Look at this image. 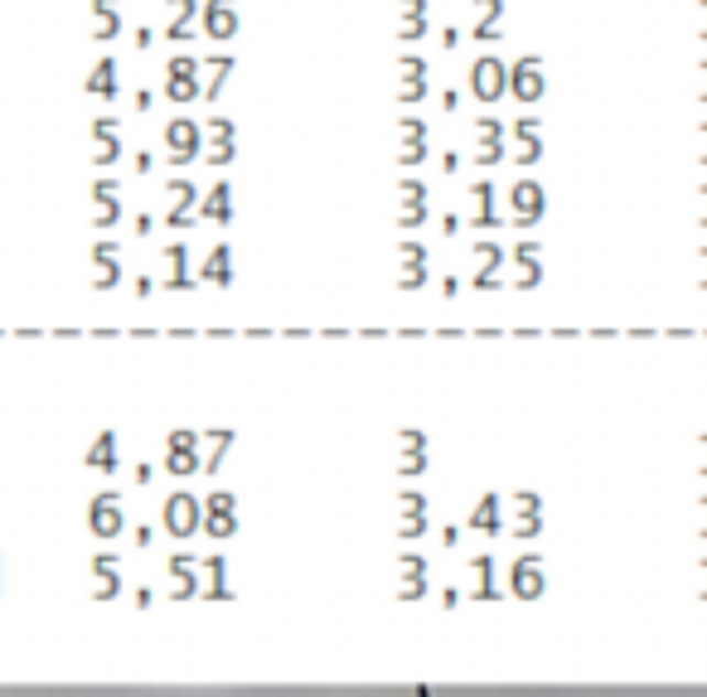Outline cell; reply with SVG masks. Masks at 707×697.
<instances>
[{"instance_id":"cell-9","label":"cell","mask_w":707,"mask_h":697,"mask_svg":"<svg viewBox=\"0 0 707 697\" xmlns=\"http://www.w3.org/2000/svg\"><path fill=\"white\" fill-rule=\"evenodd\" d=\"M233 155H238V121H233V117H214L209 127H204V151H199V161H209V165H233Z\"/></svg>"},{"instance_id":"cell-20","label":"cell","mask_w":707,"mask_h":697,"mask_svg":"<svg viewBox=\"0 0 707 697\" xmlns=\"http://www.w3.org/2000/svg\"><path fill=\"white\" fill-rule=\"evenodd\" d=\"M165 92H170V102H194L199 97V58H170Z\"/></svg>"},{"instance_id":"cell-40","label":"cell","mask_w":707,"mask_h":697,"mask_svg":"<svg viewBox=\"0 0 707 697\" xmlns=\"http://www.w3.org/2000/svg\"><path fill=\"white\" fill-rule=\"evenodd\" d=\"M693 228L707 232V179H698V185H693Z\"/></svg>"},{"instance_id":"cell-55","label":"cell","mask_w":707,"mask_h":697,"mask_svg":"<svg viewBox=\"0 0 707 697\" xmlns=\"http://www.w3.org/2000/svg\"><path fill=\"white\" fill-rule=\"evenodd\" d=\"M460 44V30H442V48H456Z\"/></svg>"},{"instance_id":"cell-42","label":"cell","mask_w":707,"mask_h":697,"mask_svg":"<svg viewBox=\"0 0 707 697\" xmlns=\"http://www.w3.org/2000/svg\"><path fill=\"white\" fill-rule=\"evenodd\" d=\"M688 30H693V40H698V44H707V0H693Z\"/></svg>"},{"instance_id":"cell-1","label":"cell","mask_w":707,"mask_h":697,"mask_svg":"<svg viewBox=\"0 0 707 697\" xmlns=\"http://www.w3.org/2000/svg\"><path fill=\"white\" fill-rule=\"evenodd\" d=\"M466 92L475 102H504L509 97V64L499 54H480L466 68Z\"/></svg>"},{"instance_id":"cell-7","label":"cell","mask_w":707,"mask_h":697,"mask_svg":"<svg viewBox=\"0 0 707 697\" xmlns=\"http://www.w3.org/2000/svg\"><path fill=\"white\" fill-rule=\"evenodd\" d=\"M504 591L514 596V601H539V596L547 591V567L539 553H523L509 562V577H504Z\"/></svg>"},{"instance_id":"cell-24","label":"cell","mask_w":707,"mask_h":697,"mask_svg":"<svg viewBox=\"0 0 707 697\" xmlns=\"http://www.w3.org/2000/svg\"><path fill=\"white\" fill-rule=\"evenodd\" d=\"M504 24V0H470V40L494 44Z\"/></svg>"},{"instance_id":"cell-10","label":"cell","mask_w":707,"mask_h":697,"mask_svg":"<svg viewBox=\"0 0 707 697\" xmlns=\"http://www.w3.org/2000/svg\"><path fill=\"white\" fill-rule=\"evenodd\" d=\"M470 161L475 165H499L504 161V121L499 117H480L470 127Z\"/></svg>"},{"instance_id":"cell-47","label":"cell","mask_w":707,"mask_h":697,"mask_svg":"<svg viewBox=\"0 0 707 697\" xmlns=\"http://www.w3.org/2000/svg\"><path fill=\"white\" fill-rule=\"evenodd\" d=\"M693 475H698V480H707V432L693 436Z\"/></svg>"},{"instance_id":"cell-5","label":"cell","mask_w":707,"mask_h":697,"mask_svg":"<svg viewBox=\"0 0 707 697\" xmlns=\"http://www.w3.org/2000/svg\"><path fill=\"white\" fill-rule=\"evenodd\" d=\"M504 509H509L504 533L514 537V543H533V537L543 533V499L533 494V489H519V494H509Z\"/></svg>"},{"instance_id":"cell-35","label":"cell","mask_w":707,"mask_h":697,"mask_svg":"<svg viewBox=\"0 0 707 697\" xmlns=\"http://www.w3.org/2000/svg\"><path fill=\"white\" fill-rule=\"evenodd\" d=\"M398 480H417V475H426V450H398Z\"/></svg>"},{"instance_id":"cell-6","label":"cell","mask_w":707,"mask_h":697,"mask_svg":"<svg viewBox=\"0 0 707 697\" xmlns=\"http://www.w3.org/2000/svg\"><path fill=\"white\" fill-rule=\"evenodd\" d=\"M504 199H509V224H514V228H539L543 224L547 189L539 185V179H514Z\"/></svg>"},{"instance_id":"cell-21","label":"cell","mask_w":707,"mask_h":697,"mask_svg":"<svg viewBox=\"0 0 707 697\" xmlns=\"http://www.w3.org/2000/svg\"><path fill=\"white\" fill-rule=\"evenodd\" d=\"M199 519H204V499H194V494H175L165 504V529L175 537H194L199 533Z\"/></svg>"},{"instance_id":"cell-51","label":"cell","mask_w":707,"mask_h":697,"mask_svg":"<svg viewBox=\"0 0 707 697\" xmlns=\"http://www.w3.org/2000/svg\"><path fill=\"white\" fill-rule=\"evenodd\" d=\"M442 606H446V610L460 606V586H446V591H442Z\"/></svg>"},{"instance_id":"cell-29","label":"cell","mask_w":707,"mask_h":697,"mask_svg":"<svg viewBox=\"0 0 707 697\" xmlns=\"http://www.w3.org/2000/svg\"><path fill=\"white\" fill-rule=\"evenodd\" d=\"M238 436L228 432V426H218V432H209V436H199V470H218L224 465V456H228V446H233Z\"/></svg>"},{"instance_id":"cell-39","label":"cell","mask_w":707,"mask_h":697,"mask_svg":"<svg viewBox=\"0 0 707 697\" xmlns=\"http://www.w3.org/2000/svg\"><path fill=\"white\" fill-rule=\"evenodd\" d=\"M426 97V78H398V107H412Z\"/></svg>"},{"instance_id":"cell-16","label":"cell","mask_w":707,"mask_h":697,"mask_svg":"<svg viewBox=\"0 0 707 697\" xmlns=\"http://www.w3.org/2000/svg\"><path fill=\"white\" fill-rule=\"evenodd\" d=\"M494 185H490V179H475V185L466 189V224L475 228V232H480V228H499V224H504V218H499L494 214Z\"/></svg>"},{"instance_id":"cell-52","label":"cell","mask_w":707,"mask_h":697,"mask_svg":"<svg viewBox=\"0 0 707 697\" xmlns=\"http://www.w3.org/2000/svg\"><path fill=\"white\" fill-rule=\"evenodd\" d=\"M456 170H460V155L446 151V155H442V175H456Z\"/></svg>"},{"instance_id":"cell-22","label":"cell","mask_w":707,"mask_h":697,"mask_svg":"<svg viewBox=\"0 0 707 697\" xmlns=\"http://www.w3.org/2000/svg\"><path fill=\"white\" fill-rule=\"evenodd\" d=\"M466 529L485 533V537H499V533H504V499H499V494H480L466 509Z\"/></svg>"},{"instance_id":"cell-44","label":"cell","mask_w":707,"mask_h":697,"mask_svg":"<svg viewBox=\"0 0 707 697\" xmlns=\"http://www.w3.org/2000/svg\"><path fill=\"white\" fill-rule=\"evenodd\" d=\"M693 102L707 107V54L693 64Z\"/></svg>"},{"instance_id":"cell-14","label":"cell","mask_w":707,"mask_h":697,"mask_svg":"<svg viewBox=\"0 0 707 697\" xmlns=\"http://www.w3.org/2000/svg\"><path fill=\"white\" fill-rule=\"evenodd\" d=\"M199 533H209V537H233V533H238V499H233V494H209V499H204Z\"/></svg>"},{"instance_id":"cell-50","label":"cell","mask_w":707,"mask_h":697,"mask_svg":"<svg viewBox=\"0 0 707 697\" xmlns=\"http://www.w3.org/2000/svg\"><path fill=\"white\" fill-rule=\"evenodd\" d=\"M398 15H426V0H398Z\"/></svg>"},{"instance_id":"cell-27","label":"cell","mask_w":707,"mask_h":697,"mask_svg":"<svg viewBox=\"0 0 707 697\" xmlns=\"http://www.w3.org/2000/svg\"><path fill=\"white\" fill-rule=\"evenodd\" d=\"M238 68V58L233 54H218L209 58V64H199V97H218L224 92V83H228V73Z\"/></svg>"},{"instance_id":"cell-33","label":"cell","mask_w":707,"mask_h":697,"mask_svg":"<svg viewBox=\"0 0 707 697\" xmlns=\"http://www.w3.org/2000/svg\"><path fill=\"white\" fill-rule=\"evenodd\" d=\"M161 266H165V286H189V272H185V248H170L165 257H161Z\"/></svg>"},{"instance_id":"cell-46","label":"cell","mask_w":707,"mask_h":697,"mask_svg":"<svg viewBox=\"0 0 707 697\" xmlns=\"http://www.w3.org/2000/svg\"><path fill=\"white\" fill-rule=\"evenodd\" d=\"M398 450H426V432H422V426H402V432H398Z\"/></svg>"},{"instance_id":"cell-34","label":"cell","mask_w":707,"mask_h":697,"mask_svg":"<svg viewBox=\"0 0 707 697\" xmlns=\"http://www.w3.org/2000/svg\"><path fill=\"white\" fill-rule=\"evenodd\" d=\"M93 529H97V533H117V529H121V509H117V499H97V509H93Z\"/></svg>"},{"instance_id":"cell-17","label":"cell","mask_w":707,"mask_h":697,"mask_svg":"<svg viewBox=\"0 0 707 697\" xmlns=\"http://www.w3.org/2000/svg\"><path fill=\"white\" fill-rule=\"evenodd\" d=\"M426 224V185L422 179H402L398 185V232H417Z\"/></svg>"},{"instance_id":"cell-13","label":"cell","mask_w":707,"mask_h":697,"mask_svg":"<svg viewBox=\"0 0 707 697\" xmlns=\"http://www.w3.org/2000/svg\"><path fill=\"white\" fill-rule=\"evenodd\" d=\"M199 30L209 34V40H238V30H242L238 0H209V6L199 10Z\"/></svg>"},{"instance_id":"cell-43","label":"cell","mask_w":707,"mask_h":697,"mask_svg":"<svg viewBox=\"0 0 707 697\" xmlns=\"http://www.w3.org/2000/svg\"><path fill=\"white\" fill-rule=\"evenodd\" d=\"M693 161L707 170V117L693 121Z\"/></svg>"},{"instance_id":"cell-41","label":"cell","mask_w":707,"mask_h":697,"mask_svg":"<svg viewBox=\"0 0 707 697\" xmlns=\"http://www.w3.org/2000/svg\"><path fill=\"white\" fill-rule=\"evenodd\" d=\"M398 141H426V121L422 117H398Z\"/></svg>"},{"instance_id":"cell-32","label":"cell","mask_w":707,"mask_h":697,"mask_svg":"<svg viewBox=\"0 0 707 697\" xmlns=\"http://www.w3.org/2000/svg\"><path fill=\"white\" fill-rule=\"evenodd\" d=\"M165 577H170V596H175V601H185V596L199 591V577H194V562H189V557H175V562H170Z\"/></svg>"},{"instance_id":"cell-23","label":"cell","mask_w":707,"mask_h":697,"mask_svg":"<svg viewBox=\"0 0 707 697\" xmlns=\"http://www.w3.org/2000/svg\"><path fill=\"white\" fill-rule=\"evenodd\" d=\"M165 470L170 475H194V470H199V436H194V432H170Z\"/></svg>"},{"instance_id":"cell-31","label":"cell","mask_w":707,"mask_h":697,"mask_svg":"<svg viewBox=\"0 0 707 697\" xmlns=\"http://www.w3.org/2000/svg\"><path fill=\"white\" fill-rule=\"evenodd\" d=\"M199 218L228 224V218H233V189H228V185H214V189L199 199Z\"/></svg>"},{"instance_id":"cell-2","label":"cell","mask_w":707,"mask_h":697,"mask_svg":"<svg viewBox=\"0 0 707 697\" xmlns=\"http://www.w3.org/2000/svg\"><path fill=\"white\" fill-rule=\"evenodd\" d=\"M504 286H514V291L543 286V242L523 238L514 248H504Z\"/></svg>"},{"instance_id":"cell-26","label":"cell","mask_w":707,"mask_h":697,"mask_svg":"<svg viewBox=\"0 0 707 697\" xmlns=\"http://www.w3.org/2000/svg\"><path fill=\"white\" fill-rule=\"evenodd\" d=\"M199 281L204 286H228V281H233V248H228V242H218L199 262Z\"/></svg>"},{"instance_id":"cell-28","label":"cell","mask_w":707,"mask_h":697,"mask_svg":"<svg viewBox=\"0 0 707 697\" xmlns=\"http://www.w3.org/2000/svg\"><path fill=\"white\" fill-rule=\"evenodd\" d=\"M194 577H199V591L214 596V601H224V596H228V567H224V557L194 562Z\"/></svg>"},{"instance_id":"cell-37","label":"cell","mask_w":707,"mask_h":697,"mask_svg":"<svg viewBox=\"0 0 707 697\" xmlns=\"http://www.w3.org/2000/svg\"><path fill=\"white\" fill-rule=\"evenodd\" d=\"M426 155H432V151H426V141H398V165L402 170H417Z\"/></svg>"},{"instance_id":"cell-11","label":"cell","mask_w":707,"mask_h":697,"mask_svg":"<svg viewBox=\"0 0 707 697\" xmlns=\"http://www.w3.org/2000/svg\"><path fill=\"white\" fill-rule=\"evenodd\" d=\"M398 291H422L426 281H432V272H426V242L417 238H402L398 242Z\"/></svg>"},{"instance_id":"cell-4","label":"cell","mask_w":707,"mask_h":697,"mask_svg":"<svg viewBox=\"0 0 707 697\" xmlns=\"http://www.w3.org/2000/svg\"><path fill=\"white\" fill-rule=\"evenodd\" d=\"M509 97L523 107H533V102H543L547 97V64L539 54H523L509 64Z\"/></svg>"},{"instance_id":"cell-36","label":"cell","mask_w":707,"mask_h":697,"mask_svg":"<svg viewBox=\"0 0 707 697\" xmlns=\"http://www.w3.org/2000/svg\"><path fill=\"white\" fill-rule=\"evenodd\" d=\"M688 533L698 537V543H707V489L688 504Z\"/></svg>"},{"instance_id":"cell-30","label":"cell","mask_w":707,"mask_h":697,"mask_svg":"<svg viewBox=\"0 0 707 697\" xmlns=\"http://www.w3.org/2000/svg\"><path fill=\"white\" fill-rule=\"evenodd\" d=\"M194 15H199V0H170L165 6V40H185Z\"/></svg>"},{"instance_id":"cell-8","label":"cell","mask_w":707,"mask_h":697,"mask_svg":"<svg viewBox=\"0 0 707 697\" xmlns=\"http://www.w3.org/2000/svg\"><path fill=\"white\" fill-rule=\"evenodd\" d=\"M504 281V248L494 238H480L470 248V286L475 291H494Z\"/></svg>"},{"instance_id":"cell-45","label":"cell","mask_w":707,"mask_h":697,"mask_svg":"<svg viewBox=\"0 0 707 697\" xmlns=\"http://www.w3.org/2000/svg\"><path fill=\"white\" fill-rule=\"evenodd\" d=\"M398 78H426V58L422 54H402L398 58Z\"/></svg>"},{"instance_id":"cell-49","label":"cell","mask_w":707,"mask_h":697,"mask_svg":"<svg viewBox=\"0 0 707 697\" xmlns=\"http://www.w3.org/2000/svg\"><path fill=\"white\" fill-rule=\"evenodd\" d=\"M693 281H698V286L707 291V242H698V248H693Z\"/></svg>"},{"instance_id":"cell-18","label":"cell","mask_w":707,"mask_h":697,"mask_svg":"<svg viewBox=\"0 0 707 697\" xmlns=\"http://www.w3.org/2000/svg\"><path fill=\"white\" fill-rule=\"evenodd\" d=\"M165 151H170V161H180V165L199 161L204 127H194V121H170V127H165Z\"/></svg>"},{"instance_id":"cell-25","label":"cell","mask_w":707,"mask_h":697,"mask_svg":"<svg viewBox=\"0 0 707 697\" xmlns=\"http://www.w3.org/2000/svg\"><path fill=\"white\" fill-rule=\"evenodd\" d=\"M165 214H170V224H189V218L199 214V189L175 179V185L165 189Z\"/></svg>"},{"instance_id":"cell-48","label":"cell","mask_w":707,"mask_h":697,"mask_svg":"<svg viewBox=\"0 0 707 697\" xmlns=\"http://www.w3.org/2000/svg\"><path fill=\"white\" fill-rule=\"evenodd\" d=\"M693 596H698V601H707V553L693 562Z\"/></svg>"},{"instance_id":"cell-54","label":"cell","mask_w":707,"mask_h":697,"mask_svg":"<svg viewBox=\"0 0 707 697\" xmlns=\"http://www.w3.org/2000/svg\"><path fill=\"white\" fill-rule=\"evenodd\" d=\"M456 228H460V214H442V232H446V238H450Z\"/></svg>"},{"instance_id":"cell-15","label":"cell","mask_w":707,"mask_h":697,"mask_svg":"<svg viewBox=\"0 0 707 697\" xmlns=\"http://www.w3.org/2000/svg\"><path fill=\"white\" fill-rule=\"evenodd\" d=\"M426 591H432V581H426V557H422V553H402V557H398L393 596H398V601H422Z\"/></svg>"},{"instance_id":"cell-3","label":"cell","mask_w":707,"mask_h":697,"mask_svg":"<svg viewBox=\"0 0 707 697\" xmlns=\"http://www.w3.org/2000/svg\"><path fill=\"white\" fill-rule=\"evenodd\" d=\"M504 161H514L519 170L543 161V121L539 117H519L504 127Z\"/></svg>"},{"instance_id":"cell-12","label":"cell","mask_w":707,"mask_h":697,"mask_svg":"<svg viewBox=\"0 0 707 697\" xmlns=\"http://www.w3.org/2000/svg\"><path fill=\"white\" fill-rule=\"evenodd\" d=\"M460 596H470V601H494L499 596V581H494V557H470L466 567H460Z\"/></svg>"},{"instance_id":"cell-53","label":"cell","mask_w":707,"mask_h":697,"mask_svg":"<svg viewBox=\"0 0 707 697\" xmlns=\"http://www.w3.org/2000/svg\"><path fill=\"white\" fill-rule=\"evenodd\" d=\"M456 537H460V529H456V523H446V529H442V547H456Z\"/></svg>"},{"instance_id":"cell-38","label":"cell","mask_w":707,"mask_h":697,"mask_svg":"<svg viewBox=\"0 0 707 697\" xmlns=\"http://www.w3.org/2000/svg\"><path fill=\"white\" fill-rule=\"evenodd\" d=\"M398 40L402 44L426 40V15H398Z\"/></svg>"},{"instance_id":"cell-19","label":"cell","mask_w":707,"mask_h":697,"mask_svg":"<svg viewBox=\"0 0 707 697\" xmlns=\"http://www.w3.org/2000/svg\"><path fill=\"white\" fill-rule=\"evenodd\" d=\"M398 543H417V537L426 533V499L412 494V489H402L398 494V523H393Z\"/></svg>"}]
</instances>
